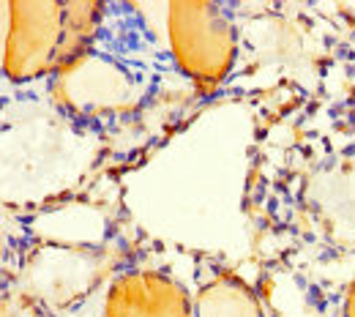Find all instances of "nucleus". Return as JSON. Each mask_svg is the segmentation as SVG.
I'll use <instances>...</instances> for the list:
<instances>
[{
  "label": "nucleus",
  "mask_w": 355,
  "mask_h": 317,
  "mask_svg": "<svg viewBox=\"0 0 355 317\" xmlns=\"http://www.w3.org/2000/svg\"><path fill=\"white\" fill-rule=\"evenodd\" d=\"M197 317H263V309L241 279L219 273L202 284L197 295Z\"/></svg>",
  "instance_id": "5"
},
{
  "label": "nucleus",
  "mask_w": 355,
  "mask_h": 317,
  "mask_svg": "<svg viewBox=\"0 0 355 317\" xmlns=\"http://www.w3.org/2000/svg\"><path fill=\"white\" fill-rule=\"evenodd\" d=\"M347 317H355V284L350 287V295H347Z\"/></svg>",
  "instance_id": "6"
},
{
  "label": "nucleus",
  "mask_w": 355,
  "mask_h": 317,
  "mask_svg": "<svg viewBox=\"0 0 355 317\" xmlns=\"http://www.w3.org/2000/svg\"><path fill=\"white\" fill-rule=\"evenodd\" d=\"M98 22L96 3H11L6 71L14 80L69 69Z\"/></svg>",
  "instance_id": "1"
},
{
  "label": "nucleus",
  "mask_w": 355,
  "mask_h": 317,
  "mask_svg": "<svg viewBox=\"0 0 355 317\" xmlns=\"http://www.w3.org/2000/svg\"><path fill=\"white\" fill-rule=\"evenodd\" d=\"M170 8V36L180 69L200 83L222 80L235 49L227 17L211 3H173Z\"/></svg>",
  "instance_id": "2"
},
{
  "label": "nucleus",
  "mask_w": 355,
  "mask_h": 317,
  "mask_svg": "<svg viewBox=\"0 0 355 317\" xmlns=\"http://www.w3.org/2000/svg\"><path fill=\"white\" fill-rule=\"evenodd\" d=\"M134 80L112 60L88 55L63 69L58 96L71 112L80 115H104L126 110L134 101Z\"/></svg>",
  "instance_id": "3"
},
{
  "label": "nucleus",
  "mask_w": 355,
  "mask_h": 317,
  "mask_svg": "<svg viewBox=\"0 0 355 317\" xmlns=\"http://www.w3.org/2000/svg\"><path fill=\"white\" fill-rule=\"evenodd\" d=\"M107 317H189V298L162 273H126L110 290Z\"/></svg>",
  "instance_id": "4"
}]
</instances>
